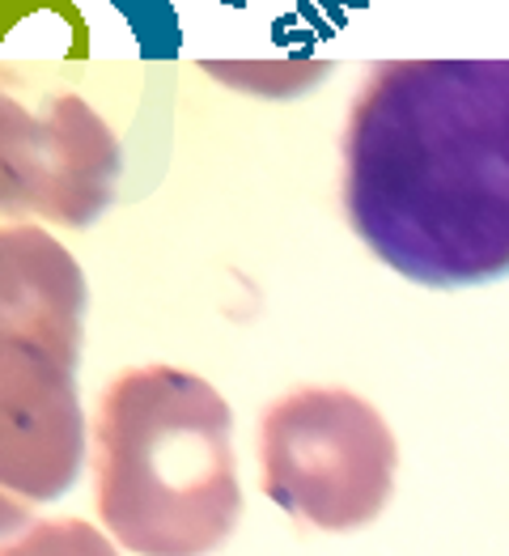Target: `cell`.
Wrapping results in <instances>:
<instances>
[{
    "label": "cell",
    "instance_id": "7",
    "mask_svg": "<svg viewBox=\"0 0 509 556\" xmlns=\"http://www.w3.org/2000/svg\"><path fill=\"white\" fill-rule=\"evenodd\" d=\"M26 522H30V506L17 502L13 493H0V535H13V531L26 527Z\"/></svg>",
    "mask_w": 509,
    "mask_h": 556
},
{
    "label": "cell",
    "instance_id": "3",
    "mask_svg": "<svg viewBox=\"0 0 509 556\" xmlns=\"http://www.w3.org/2000/svg\"><path fill=\"white\" fill-rule=\"evenodd\" d=\"M81 315L73 251L39 226H0V493L26 506L60 497L81 471Z\"/></svg>",
    "mask_w": 509,
    "mask_h": 556
},
{
    "label": "cell",
    "instance_id": "5",
    "mask_svg": "<svg viewBox=\"0 0 509 556\" xmlns=\"http://www.w3.org/2000/svg\"><path fill=\"white\" fill-rule=\"evenodd\" d=\"M119 140L68 90L0 77V213L90 226L115 200Z\"/></svg>",
    "mask_w": 509,
    "mask_h": 556
},
{
    "label": "cell",
    "instance_id": "6",
    "mask_svg": "<svg viewBox=\"0 0 509 556\" xmlns=\"http://www.w3.org/2000/svg\"><path fill=\"white\" fill-rule=\"evenodd\" d=\"M0 556H119V553L86 518H55V522H39L26 535L0 544Z\"/></svg>",
    "mask_w": 509,
    "mask_h": 556
},
{
    "label": "cell",
    "instance_id": "1",
    "mask_svg": "<svg viewBox=\"0 0 509 556\" xmlns=\"http://www.w3.org/2000/svg\"><path fill=\"white\" fill-rule=\"evenodd\" d=\"M344 217L399 277H509V60L378 64L344 128Z\"/></svg>",
    "mask_w": 509,
    "mask_h": 556
},
{
    "label": "cell",
    "instance_id": "4",
    "mask_svg": "<svg viewBox=\"0 0 509 556\" xmlns=\"http://www.w3.org/2000/svg\"><path fill=\"white\" fill-rule=\"evenodd\" d=\"M264 493L280 510L353 531L386 510L395 489V433L344 387H297L268 408L259 429Z\"/></svg>",
    "mask_w": 509,
    "mask_h": 556
},
{
    "label": "cell",
    "instance_id": "2",
    "mask_svg": "<svg viewBox=\"0 0 509 556\" xmlns=\"http://www.w3.org/2000/svg\"><path fill=\"white\" fill-rule=\"evenodd\" d=\"M230 404L200 374L144 366L115 378L93 425L98 514L140 556H208L230 540L242 489Z\"/></svg>",
    "mask_w": 509,
    "mask_h": 556
}]
</instances>
